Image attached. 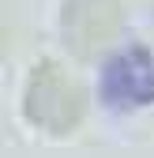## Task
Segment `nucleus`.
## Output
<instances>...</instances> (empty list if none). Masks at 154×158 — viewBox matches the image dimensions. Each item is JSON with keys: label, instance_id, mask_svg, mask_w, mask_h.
<instances>
[{"label": "nucleus", "instance_id": "1", "mask_svg": "<svg viewBox=\"0 0 154 158\" xmlns=\"http://www.w3.org/2000/svg\"><path fill=\"white\" fill-rule=\"evenodd\" d=\"M102 94L109 106H147L154 102V60L143 49L117 53L105 64Z\"/></svg>", "mask_w": 154, "mask_h": 158}]
</instances>
